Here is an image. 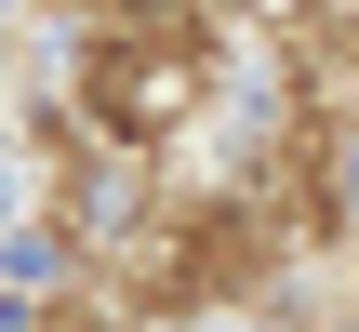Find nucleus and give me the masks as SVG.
<instances>
[{"instance_id": "f03ea898", "label": "nucleus", "mask_w": 359, "mask_h": 332, "mask_svg": "<svg viewBox=\"0 0 359 332\" xmlns=\"http://www.w3.org/2000/svg\"><path fill=\"white\" fill-rule=\"evenodd\" d=\"M133 13H173V0H133Z\"/></svg>"}, {"instance_id": "f257e3e1", "label": "nucleus", "mask_w": 359, "mask_h": 332, "mask_svg": "<svg viewBox=\"0 0 359 332\" xmlns=\"http://www.w3.org/2000/svg\"><path fill=\"white\" fill-rule=\"evenodd\" d=\"M93 120H107V133H160V120H173V67H160V53H107V67H93Z\"/></svg>"}]
</instances>
